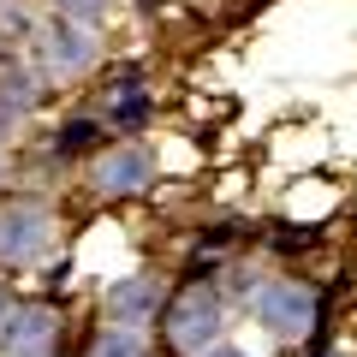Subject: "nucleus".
Masks as SVG:
<instances>
[{
  "instance_id": "obj_1",
  "label": "nucleus",
  "mask_w": 357,
  "mask_h": 357,
  "mask_svg": "<svg viewBox=\"0 0 357 357\" xmlns=\"http://www.w3.org/2000/svg\"><path fill=\"white\" fill-rule=\"evenodd\" d=\"M161 328H167V345H173L178 357H203L208 345H220V333H227L220 292H215V286H203V280L178 286V292L161 304Z\"/></svg>"
},
{
  "instance_id": "obj_2",
  "label": "nucleus",
  "mask_w": 357,
  "mask_h": 357,
  "mask_svg": "<svg viewBox=\"0 0 357 357\" xmlns=\"http://www.w3.org/2000/svg\"><path fill=\"white\" fill-rule=\"evenodd\" d=\"M256 321H262V333H274V340H310V328H316L321 316V298L316 286L304 280H268L262 292L250 298Z\"/></svg>"
},
{
  "instance_id": "obj_3",
  "label": "nucleus",
  "mask_w": 357,
  "mask_h": 357,
  "mask_svg": "<svg viewBox=\"0 0 357 357\" xmlns=\"http://www.w3.org/2000/svg\"><path fill=\"white\" fill-rule=\"evenodd\" d=\"M54 244V208L48 203H0V262L30 268Z\"/></svg>"
},
{
  "instance_id": "obj_4",
  "label": "nucleus",
  "mask_w": 357,
  "mask_h": 357,
  "mask_svg": "<svg viewBox=\"0 0 357 357\" xmlns=\"http://www.w3.org/2000/svg\"><path fill=\"white\" fill-rule=\"evenodd\" d=\"M161 304H167V292H161V280L155 274H126V280H114L102 292V316L114 321V328H149L155 316H161Z\"/></svg>"
},
{
  "instance_id": "obj_5",
  "label": "nucleus",
  "mask_w": 357,
  "mask_h": 357,
  "mask_svg": "<svg viewBox=\"0 0 357 357\" xmlns=\"http://www.w3.org/2000/svg\"><path fill=\"white\" fill-rule=\"evenodd\" d=\"M155 178V155L143 143H119V149L96 155V191L102 197H137Z\"/></svg>"
},
{
  "instance_id": "obj_6",
  "label": "nucleus",
  "mask_w": 357,
  "mask_h": 357,
  "mask_svg": "<svg viewBox=\"0 0 357 357\" xmlns=\"http://www.w3.org/2000/svg\"><path fill=\"white\" fill-rule=\"evenodd\" d=\"M54 333H60V321H54V310H42V304H13L6 321H0V345H6L13 357H48Z\"/></svg>"
},
{
  "instance_id": "obj_7",
  "label": "nucleus",
  "mask_w": 357,
  "mask_h": 357,
  "mask_svg": "<svg viewBox=\"0 0 357 357\" xmlns=\"http://www.w3.org/2000/svg\"><path fill=\"white\" fill-rule=\"evenodd\" d=\"M89 60H96V36H89L84 24L60 18V24H48V30H42V66H48V72L77 77Z\"/></svg>"
},
{
  "instance_id": "obj_8",
  "label": "nucleus",
  "mask_w": 357,
  "mask_h": 357,
  "mask_svg": "<svg viewBox=\"0 0 357 357\" xmlns=\"http://www.w3.org/2000/svg\"><path fill=\"white\" fill-rule=\"evenodd\" d=\"M84 357H143V340L131 328H102L96 340H89Z\"/></svg>"
},
{
  "instance_id": "obj_9",
  "label": "nucleus",
  "mask_w": 357,
  "mask_h": 357,
  "mask_svg": "<svg viewBox=\"0 0 357 357\" xmlns=\"http://www.w3.org/2000/svg\"><path fill=\"white\" fill-rule=\"evenodd\" d=\"M107 6H114V0H60V13L72 18V24H77V18H102Z\"/></svg>"
},
{
  "instance_id": "obj_10",
  "label": "nucleus",
  "mask_w": 357,
  "mask_h": 357,
  "mask_svg": "<svg viewBox=\"0 0 357 357\" xmlns=\"http://www.w3.org/2000/svg\"><path fill=\"white\" fill-rule=\"evenodd\" d=\"M89 137H96V126H89V119H77V126H66V137H60V149H84Z\"/></svg>"
},
{
  "instance_id": "obj_11",
  "label": "nucleus",
  "mask_w": 357,
  "mask_h": 357,
  "mask_svg": "<svg viewBox=\"0 0 357 357\" xmlns=\"http://www.w3.org/2000/svg\"><path fill=\"white\" fill-rule=\"evenodd\" d=\"M203 357H250V351H238V345H227V340H220V345H208Z\"/></svg>"
},
{
  "instance_id": "obj_12",
  "label": "nucleus",
  "mask_w": 357,
  "mask_h": 357,
  "mask_svg": "<svg viewBox=\"0 0 357 357\" xmlns=\"http://www.w3.org/2000/svg\"><path fill=\"white\" fill-rule=\"evenodd\" d=\"M6 310H13V292H6V286H0V321H6Z\"/></svg>"
}]
</instances>
